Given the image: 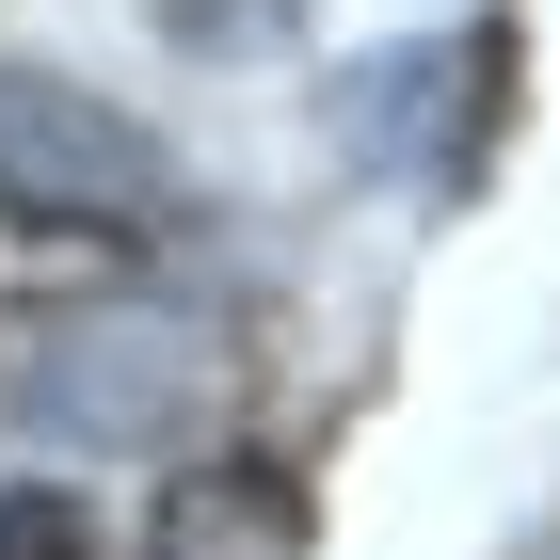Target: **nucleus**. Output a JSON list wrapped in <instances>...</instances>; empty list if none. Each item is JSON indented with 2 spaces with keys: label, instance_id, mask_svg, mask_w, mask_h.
Segmentation results:
<instances>
[{
  "label": "nucleus",
  "instance_id": "5",
  "mask_svg": "<svg viewBox=\"0 0 560 560\" xmlns=\"http://www.w3.org/2000/svg\"><path fill=\"white\" fill-rule=\"evenodd\" d=\"M0 560H113L65 480H0Z\"/></svg>",
  "mask_w": 560,
  "mask_h": 560
},
{
  "label": "nucleus",
  "instance_id": "4",
  "mask_svg": "<svg viewBox=\"0 0 560 560\" xmlns=\"http://www.w3.org/2000/svg\"><path fill=\"white\" fill-rule=\"evenodd\" d=\"M304 545H320V497L272 448H192L144 513V560H304Z\"/></svg>",
  "mask_w": 560,
  "mask_h": 560
},
{
  "label": "nucleus",
  "instance_id": "6",
  "mask_svg": "<svg viewBox=\"0 0 560 560\" xmlns=\"http://www.w3.org/2000/svg\"><path fill=\"white\" fill-rule=\"evenodd\" d=\"M144 16H161L176 48H209V65H224V48H272V33L304 16V0H144Z\"/></svg>",
  "mask_w": 560,
  "mask_h": 560
},
{
  "label": "nucleus",
  "instance_id": "3",
  "mask_svg": "<svg viewBox=\"0 0 560 560\" xmlns=\"http://www.w3.org/2000/svg\"><path fill=\"white\" fill-rule=\"evenodd\" d=\"M513 33H448V48H400V65H369V96H352L337 129L385 161L400 129H432V176H480L497 161V113H513Z\"/></svg>",
  "mask_w": 560,
  "mask_h": 560
},
{
  "label": "nucleus",
  "instance_id": "1",
  "mask_svg": "<svg viewBox=\"0 0 560 560\" xmlns=\"http://www.w3.org/2000/svg\"><path fill=\"white\" fill-rule=\"evenodd\" d=\"M0 224L33 241H161L176 224V144L113 96L48 81V65H0Z\"/></svg>",
  "mask_w": 560,
  "mask_h": 560
},
{
  "label": "nucleus",
  "instance_id": "2",
  "mask_svg": "<svg viewBox=\"0 0 560 560\" xmlns=\"http://www.w3.org/2000/svg\"><path fill=\"white\" fill-rule=\"evenodd\" d=\"M129 337H144V304H129V320H48L33 417L48 432H176L192 385H209V337H192V320H161V352H129Z\"/></svg>",
  "mask_w": 560,
  "mask_h": 560
}]
</instances>
